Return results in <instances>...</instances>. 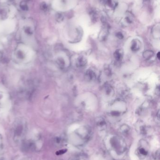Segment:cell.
I'll return each instance as SVG.
<instances>
[{
  "label": "cell",
  "mask_w": 160,
  "mask_h": 160,
  "mask_svg": "<svg viewBox=\"0 0 160 160\" xmlns=\"http://www.w3.org/2000/svg\"><path fill=\"white\" fill-rule=\"evenodd\" d=\"M66 152H67V149H62V150H59V151H58L57 152H56V154H57V155H61V154L65 153Z\"/></svg>",
  "instance_id": "cell-28"
},
{
  "label": "cell",
  "mask_w": 160,
  "mask_h": 160,
  "mask_svg": "<svg viewBox=\"0 0 160 160\" xmlns=\"http://www.w3.org/2000/svg\"><path fill=\"white\" fill-rule=\"evenodd\" d=\"M87 63V60L84 56H80L77 59L76 61V65L77 68H82L85 66Z\"/></svg>",
  "instance_id": "cell-10"
},
{
  "label": "cell",
  "mask_w": 160,
  "mask_h": 160,
  "mask_svg": "<svg viewBox=\"0 0 160 160\" xmlns=\"http://www.w3.org/2000/svg\"><path fill=\"white\" fill-rule=\"evenodd\" d=\"M24 31L26 34L28 35L31 36L34 33L33 30L32 29L31 27L29 26L25 27L24 29Z\"/></svg>",
  "instance_id": "cell-23"
},
{
  "label": "cell",
  "mask_w": 160,
  "mask_h": 160,
  "mask_svg": "<svg viewBox=\"0 0 160 160\" xmlns=\"http://www.w3.org/2000/svg\"><path fill=\"white\" fill-rule=\"evenodd\" d=\"M104 91L105 94L107 95L108 96H110L111 95H113L114 90L113 88L109 85H107L104 88Z\"/></svg>",
  "instance_id": "cell-18"
},
{
  "label": "cell",
  "mask_w": 160,
  "mask_h": 160,
  "mask_svg": "<svg viewBox=\"0 0 160 160\" xmlns=\"http://www.w3.org/2000/svg\"><path fill=\"white\" fill-rule=\"evenodd\" d=\"M141 47V43L138 39H134L131 41V49L133 52L138 51Z\"/></svg>",
  "instance_id": "cell-9"
},
{
  "label": "cell",
  "mask_w": 160,
  "mask_h": 160,
  "mask_svg": "<svg viewBox=\"0 0 160 160\" xmlns=\"http://www.w3.org/2000/svg\"><path fill=\"white\" fill-rule=\"evenodd\" d=\"M55 142L57 145H60L63 143V139L61 137H57L55 139Z\"/></svg>",
  "instance_id": "cell-25"
},
{
  "label": "cell",
  "mask_w": 160,
  "mask_h": 160,
  "mask_svg": "<svg viewBox=\"0 0 160 160\" xmlns=\"http://www.w3.org/2000/svg\"><path fill=\"white\" fill-rule=\"evenodd\" d=\"M55 19L58 22H62L64 19V16L62 13H58L55 15Z\"/></svg>",
  "instance_id": "cell-24"
},
{
  "label": "cell",
  "mask_w": 160,
  "mask_h": 160,
  "mask_svg": "<svg viewBox=\"0 0 160 160\" xmlns=\"http://www.w3.org/2000/svg\"><path fill=\"white\" fill-rule=\"evenodd\" d=\"M2 146V138H1V136L0 135V150L1 149V147Z\"/></svg>",
  "instance_id": "cell-30"
},
{
  "label": "cell",
  "mask_w": 160,
  "mask_h": 160,
  "mask_svg": "<svg viewBox=\"0 0 160 160\" xmlns=\"http://www.w3.org/2000/svg\"><path fill=\"white\" fill-rule=\"evenodd\" d=\"M10 1H13V0H9Z\"/></svg>",
  "instance_id": "cell-34"
},
{
  "label": "cell",
  "mask_w": 160,
  "mask_h": 160,
  "mask_svg": "<svg viewBox=\"0 0 160 160\" xmlns=\"http://www.w3.org/2000/svg\"><path fill=\"white\" fill-rule=\"evenodd\" d=\"M0 160H2V159H0Z\"/></svg>",
  "instance_id": "cell-35"
},
{
  "label": "cell",
  "mask_w": 160,
  "mask_h": 160,
  "mask_svg": "<svg viewBox=\"0 0 160 160\" xmlns=\"http://www.w3.org/2000/svg\"><path fill=\"white\" fill-rule=\"evenodd\" d=\"M154 53L151 50H146L143 53V56L146 60H149L153 57Z\"/></svg>",
  "instance_id": "cell-16"
},
{
  "label": "cell",
  "mask_w": 160,
  "mask_h": 160,
  "mask_svg": "<svg viewBox=\"0 0 160 160\" xmlns=\"http://www.w3.org/2000/svg\"><path fill=\"white\" fill-rule=\"evenodd\" d=\"M157 57L159 59H160V52H158L157 55Z\"/></svg>",
  "instance_id": "cell-32"
},
{
  "label": "cell",
  "mask_w": 160,
  "mask_h": 160,
  "mask_svg": "<svg viewBox=\"0 0 160 160\" xmlns=\"http://www.w3.org/2000/svg\"><path fill=\"white\" fill-rule=\"evenodd\" d=\"M144 1H149V0H144Z\"/></svg>",
  "instance_id": "cell-33"
},
{
  "label": "cell",
  "mask_w": 160,
  "mask_h": 160,
  "mask_svg": "<svg viewBox=\"0 0 160 160\" xmlns=\"http://www.w3.org/2000/svg\"><path fill=\"white\" fill-rule=\"evenodd\" d=\"M32 55L31 48L24 44H19L14 50L13 59L17 63L23 64L31 61Z\"/></svg>",
  "instance_id": "cell-2"
},
{
  "label": "cell",
  "mask_w": 160,
  "mask_h": 160,
  "mask_svg": "<svg viewBox=\"0 0 160 160\" xmlns=\"http://www.w3.org/2000/svg\"><path fill=\"white\" fill-rule=\"evenodd\" d=\"M97 126L100 130H104L106 128V123L103 118L99 119L97 121Z\"/></svg>",
  "instance_id": "cell-17"
},
{
  "label": "cell",
  "mask_w": 160,
  "mask_h": 160,
  "mask_svg": "<svg viewBox=\"0 0 160 160\" xmlns=\"http://www.w3.org/2000/svg\"><path fill=\"white\" fill-rule=\"evenodd\" d=\"M105 142L106 148L113 157L120 158L126 155L127 145L122 138L111 135L107 137Z\"/></svg>",
  "instance_id": "cell-1"
},
{
  "label": "cell",
  "mask_w": 160,
  "mask_h": 160,
  "mask_svg": "<svg viewBox=\"0 0 160 160\" xmlns=\"http://www.w3.org/2000/svg\"><path fill=\"white\" fill-rule=\"evenodd\" d=\"M7 96L6 94L2 91H0V108L3 106L6 101H7Z\"/></svg>",
  "instance_id": "cell-15"
},
{
  "label": "cell",
  "mask_w": 160,
  "mask_h": 160,
  "mask_svg": "<svg viewBox=\"0 0 160 160\" xmlns=\"http://www.w3.org/2000/svg\"><path fill=\"white\" fill-rule=\"evenodd\" d=\"M149 153V145L145 140H141L139 141L138 146L137 149V153L138 157L142 159L145 158Z\"/></svg>",
  "instance_id": "cell-5"
},
{
  "label": "cell",
  "mask_w": 160,
  "mask_h": 160,
  "mask_svg": "<svg viewBox=\"0 0 160 160\" xmlns=\"http://www.w3.org/2000/svg\"><path fill=\"white\" fill-rule=\"evenodd\" d=\"M67 56L63 54H58L57 55L55 58V62L57 63L58 66H59L60 69H65L66 68L67 65Z\"/></svg>",
  "instance_id": "cell-7"
},
{
  "label": "cell",
  "mask_w": 160,
  "mask_h": 160,
  "mask_svg": "<svg viewBox=\"0 0 160 160\" xmlns=\"http://www.w3.org/2000/svg\"><path fill=\"white\" fill-rule=\"evenodd\" d=\"M110 106V113L111 115L114 117L120 116L126 111V104L123 101H116Z\"/></svg>",
  "instance_id": "cell-3"
},
{
  "label": "cell",
  "mask_w": 160,
  "mask_h": 160,
  "mask_svg": "<svg viewBox=\"0 0 160 160\" xmlns=\"http://www.w3.org/2000/svg\"><path fill=\"white\" fill-rule=\"evenodd\" d=\"M114 57L116 61H121L123 57V51L121 49L116 50L114 53Z\"/></svg>",
  "instance_id": "cell-14"
},
{
  "label": "cell",
  "mask_w": 160,
  "mask_h": 160,
  "mask_svg": "<svg viewBox=\"0 0 160 160\" xmlns=\"http://www.w3.org/2000/svg\"><path fill=\"white\" fill-rule=\"evenodd\" d=\"M90 16L91 18L93 19V20H96L97 18V12H96L95 10H92L90 13Z\"/></svg>",
  "instance_id": "cell-27"
},
{
  "label": "cell",
  "mask_w": 160,
  "mask_h": 160,
  "mask_svg": "<svg viewBox=\"0 0 160 160\" xmlns=\"http://www.w3.org/2000/svg\"><path fill=\"white\" fill-rule=\"evenodd\" d=\"M96 78V74L92 69H88L86 71L85 74V78L88 81H92Z\"/></svg>",
  "instance_id": "cell-11"
},
{
  "label": "cell",
  "mask_w": 160,
  "mask_h": 160,
  "mask_svg": "<svg viewBox=\"0 0 160 160\" xmlns=\"http://www.w3.org/2000/svg\"><path fill=\"white\" fill-rule=\"evenodd\" d=\"M105 5L111 9H114L117 4L116 0H103Z\"/></svg>",
  "instance_id": "cell-13"
},
{
  "label": "cell",
  "mask_w": 160,
  "mask_h": 160,
  "mask_svg": "<svg viewBox=\"0 0 160 160\" xmlns=\"http://www.w3.org/2000/svg\"><path fill=\"white\" fill-rule=\"evenodd\" d=\"M133 17L130 14H127L124 17V21L127 24H130L133 22Z\"/></svg>",
  "instance_id": "cell-20"
},
{
  "label": "cell",
  "mask_w": 160,
  "mask_h": 160,
  "mask_svg": "<svg viewBox=\"0 0 160 160\" xmlns=\"http://www.w3.org/2000/svg\"><path fill=\"white\" fill-rule=\"evenodd\" d=\"M91 133V130L88 127L82 126L79 128L76 133L78 137L81 139V141L85 142L90 138Z\"/></svg>",
  "instance_id": "cell-6"
},
{
  "label": "cell",
  "mask_w": 160,
  "mask_h": 160,
  "mask_svg": "<svg viewBox=\"0 0 160 160\" xmlns=\"http://www.w3.org/2000/svg\"><path fill=\"white\" fill-rule=\"evenodd\" d=\"M3 57V54L1 51H0V61H1V59Z\"/></svg>",
  "instance_id": "cell-31"
},
{
  "label": "cell",
  "mask_w": 160,
  "mask_h": 160,
  "mask_svg": "<svg viewBox=\"0 0 160 160\" xmlns=\"http://www.w3.org/2000/svg\"><path fill=\"white\" fill-rule=\"evenodd\" d=\"M27 130V123L24 119H19L15 123L14 127L15 138L20 140L23 137Z\"/></svg>",
  "instance_id": "cell-4"
},
{
  "label": "cell",
  "mask_w": 160,
  "mask_h": 160,
  "mask_svg": "<svg viewBox=\"0 0 160 160\" xmlns=\"http://www.w3.org/2000/svg\"><path fill=\"white\" fill-rule=\"evenodd\" d=\"M40 9H42L44 11H46L48 9V6L47 4L45 2H42V4H40Z\"/></svg>",
  "instance_id": "cell-26"
},
{
  "label": "cell",
  "mask_w": 160,
  "mask_h": 160,
  "mask_svg": "<svg viewBox=\"0 0 160 160\" xmlns=\"http://www.w3.org/2000/svg\"><path fill=\"white\" fill-rule=\"evenodd\" d=\"M116 37H118L119 39H122L123 38V35L121 32H118L116 34Z\"/></svg>",
  "instance_id": "cell-29"
},
{
  "label": "cell",
  "mask_w": 160,
  "mask_h": 160,
  "mask_svg": "<svg viewBox=\"0 0 160 160\" xmlns=\"http://www.w3.org/2000/svg\"><path fill=\"white\" fill-rule=\"evenodd\" d=\"M138 131L142 135H146L147 134V128L145 125L143 124L138 126Z\"/></svg>",
  "instance_id": "cell-19"
},
{
  "label": "cell",
  "mask_w": 160,
  "mask_h": 160,
  "mask_svg": "<svg viewBox=\"0 0 160 160\" xmlns=\"http://www.w3.org/2000/svg\"><path fill=\"white\" fill-rule=\"evenodd\" d=\"M34 143L32 142L27 141L25 142L23 144V149L26 151L32 150L34 149Z\"/></svg>",
  "instance_id": "cell-12"
},
{
  "label": "cell",
  "mask_w": 160,
  "mask_h": 160,
  "mask_svg": "<svg viewBox=\"0 0 160 160\" xmlns=\"http://www.w3.org/2000/svg\"><path fill=\"white\" fill-rule=\"evenodd\" d=\"M103 27L101 30V31L99 35V39L100 40H105L106 39L108 36V27L107 24H106L105 21H103Z\"/></svg>",
  "instance_id": "cell-8"
},
{
  "label": "cell",
  "mask_w": 160,
  "mask_h": 160,
  "mask_svg": "<svg viewBox=\"0 0 160 160\" xmlns=\"http://www.w3.org/2000/svg\"><path fill=\"white\" fill-rule=\"evenodd\" d=\"M130 131L129 126L126 125H123L120 127V131L122 134H127Z\"/></svg>",
  "instance_id": "cell-21"
},
{
  "label": "cell",
  "mask_w": 160,
  "mask_h": 160,
  "mask_svg": "<svg viewBox=\"0 0 160 160\" xmlns=\"http://www.w3.org/2000/svg\"><path fill=\"white\" fill-rule=\"evenodd\" d=\"M20 8L24 11H27L28 10V6L27 4V2L24 1H21L19 4Z\"/></svg>",
  "instance_id": "cell-22"
}]
</instances>
